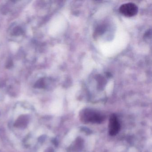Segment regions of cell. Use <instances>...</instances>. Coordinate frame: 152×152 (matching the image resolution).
<instances>
[{
    "instance_id": "cell-5",
    "label": "cell",
    "mask_w": 152,
    "mask_h": 152,
    "mask_svg": "<svg viewBox=\"0 0 152 152\" xmlns=\"http://www.w3.org/2000/svg\"><path fill=\"white\" fill-rule=\"evenodd\" d=\"M50 82V80L48 78L41 77L35 82L34 87L37 88H45Z\"/></svg>"
},
{
    "instance_id": "cell-4",
    "label": "cell",
    "mask_w": 152,
    "mask_h": 152,
    "mask_svg": "<svg viewBox=\"0 0 152 152\" xmlns=\"http://www.w3.org/2000/svg\"><path fill=\"white\" fill-rule=\"evenodd\" d=\"M121 124L118 118L115 115L112 114L110 116L108 124V132L112 136H115L120 131Z\"/></svg>"
},
{
    "instance_id": "cell-1",
    "label": "cell",
    "mask_w": 152,
    "mask_h": 152,
    "mask_svg": "<svg viewBox=\"0 0 152 152\" xmlns=\"http://www.w3.org/2000/svg\"><path fill=\"white\" fill-rule=\"evenodd\" d=\"M80 117L81 121L85 124H100L105 119L104 115L98 111L89 108L82 110L80 113Z\"/></svg>"
},
{
    "instance_id": "cell-2",
    "label": "cell",
    "mask_w": 152,
    "mask_h": 152,
    "mask_svg": "<svg viewBox=\"0 0 152 152\" xmlns=\"http://www.w3.org/2000/svg\"><path fill=\"white\" fill-rule=\"evenodd\" d=\"M24 26L20 23H14L10 25L8 31V35L11 40L18 42L22 40L25 35Z\"/></svg>"
},
{
    "instance_id": "cell-3",
    "label": "cell",
    "mask_w": 152,
    "mask_h": 152,
    "mask_svg": "<svg viewBox=\"0 0 152 152\" xmlns=\"http://www.w3.org/2000/svg\"><path fill=\"white\" fill-rule=\"evenodd\" d=\"M138 7L134 3H127L123 4L120 7V13L128 17H132L137 15L138 12Z\"/></svg>"
}]
</instances>
